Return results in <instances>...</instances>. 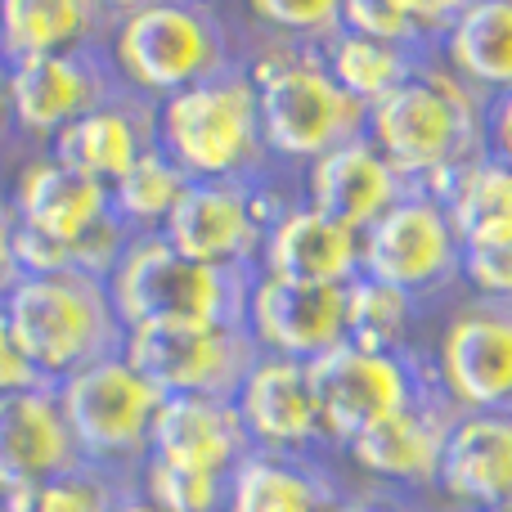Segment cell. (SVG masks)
<instances>
[{
	"instance_id": "6da1fadb",
	"label": "cell",
	"mask_w": 512,
	"mask_h": 512,
	"mask_svg": "<svg viewBox=\"0 0 512 512\" xmlns=\"http://www.w3.org/2000/svg\"><path fill=\"white\" fill-rule=\"evenodd\" d=\"M369 140L409 180L441 198L468 162L486 158V99L432 59L418 77L369 108Z\"/></svg>"
},
{
	"instance_id": "7a4b0ae2",
	"label": "cell",
	"mask_w": 512,
	"mask_h": 512,
	"mask_svg": "<svg viewBox=\"0 0 512 512\" xmlns=\"http://www.w3.org/2000/svg\"><path fill=\"white\" fill-rule=\"evenodd\" d=\"M0 306L32 369L54 387L90 364L122 355L131 337L113 306L108 279L81 270L23 274Z\"/></svg>"
},
{
	"instance_id": "3957f363",
	"label": "cell",
	"mask_w": 512,
	"mask_h": 512,
	"mask_svg": "<svg viewBox=\"0 0 512 512\" xmlns=\"http://www.w3.org/2000/svg\"><path fill=\"white\" fill-rule=\"evenodd\" d=\"M248 68L270 158L310 167L324 153L369 135V108L337 86L315 45L274 41Z\"/></svg>"
},
{
	"instance_id": "277c9868",
	"label": "cell",
	"mask_w": 512,
	"mask_h": 512,
	"mask_svg": "<svg viewBox=\"0 0 512 512\" xmlns=\"http://www.w3.org/2000/svg\"><path fill=\"white\" fill-rule=\"evenodd\" d=\"M261 270H221L176 252L162 234H135L108 274L126 333L162 324H248V297Z\"/></svg>"
},
{
	"instance_id": "5b68a950",
	"label": "cell",
	"mask_w": 512,
	"mask_h": 512,
	"mask_svg": "<svg viewBox=\"0 0 512 512\" xmlns=\"http://www.w3.org/2000/svg\"><path fill=\"white\" fill-rule=\"evenodd\" d=\"M158 144L189 180L270 176L261 104L248 63H230L203 86H189L158 104Z\"/></svg>"
},
{
	"instance_id": "8992f818",
	"label": "cell",
	"mask_w": 512,
	"mask_h": 512,
	"mask_svg": "<svg viewBox=\"0 0 512 512\" xmlns=\"http://www.w3.org/2000/svg\"><path fill=\"white\" fill-rule=\"evenodd\" d=\"M108 59L135 95L162 104L180 90L212 81L216 72L239 63V54L212 0H162L117 18Z\"/></svg>"
},
{
	"instance_id": "52a82bcc",
	"label": "cell",
	"mask_w": 512,
	"mask_h": 512,
	"mask_svg": "<svg viewBox=\"0 0 512 512\" xmlns=\"http://www.w3.org/2000/svg\"><path fill=\"white\" fill-rule=\"evenodd\" d=\"M9 203H14V216L23 230L63 243L72 252V270L95 274V279H108L135 239L117 221L108 185L72 171L50 149H41L36 158L23 162Z\"/></svg>"
},
{
	"instance_id": "ba28073f",
	"label": "cell",
	"mask_w": 512,
	"mask_h": 512,
	"mask_svg": "<svg viewBox=\"0 0 512 512\" xmlns=\"http://www.w3.org/2000/svg\"><path fill=\"white\" fill-rule=\"evenodd\" d=\"M59 400L81 445V459L140 481L144 463H149L153 423H158L167 396L126 360V351L59 382Z\"/></svg>"
},
{
	"instance_id": "9c48e42d",
	"label": "cell",
	"mask_w": 512,
	"mask_h": 512,
	"mask_svg": "<svg viewBox=\"0 0 512 512\" xmlns=\"http://www.w3.org/2000/svg\"><path fill=\"white\" fill-rule=\"evenodd\" d=\"M310 382L319 391L328 441L346 450L373 423L427 396L441 378H436V364H427L418 351H369V346L342 342L310 360Z\"/></svg>"
},
{
	"instance_id": "30bf717a",
	"label": "cell",
	"mask_w": 512,
	"mask_h": 512,
	"mask_svg": "<svg viewBox=\"0 0 512 512\" xmlns=\"http://www.w3.org/2000/svg\"><path fill=\"white\" fill-rule=\"evenodd\" d=\"M288 198L270 185V176L239 180H189L185 198L176 203L171 221L162 225V239L176 252L194 256L221 270H256L261 243Z\"/></svg>"
},
{
	"instance_id": "8fae6325",
	"label": "cell",
	"mask_w": 512,
	"mask_h": 512,
	"mask_svg": "<svg viewBox=\"0 0 512 512\" xmlns=\"http://www.w3.org/2000/svg\"><path fill=\"white\" fill-rule=\"evenodd\" d=\"M126 360L162 396L239 400L243 382L261 360L248 324H162L126 337Z\"/></svg>"
},
{
	"instance_id": "7c38bea8",
	"label": "cell",
	"mask_w": 512,
	"mask_h": 512,
	"mask_svg": "<svg viewBox=\"0 0 512 512\" xmlns=\"http://www.w3.org/2000/svg\"><path fill=\"white\" fill-rule=\"evenodd\" d=\"M360 274L409 297L427 301L463 279V239L454 230L450 207L436 194L409 189L369 234L360 248Z\"/></svg>"
},
{
	"instance_id": "4fadbf2b",
	"label": "cell",
	"mask_w": 512,
	"mask_h": 512,
	"mask_svg": "<svg viewBox=\"0 0 512 512\" xmlns=\"http://www.w3.org/2000/svg\"><path fill=\"white\" fill-rule=\"evenodd\" d=\"M9 68V63H5ZM122 72L108 59V45L54 59H27L9 68V99H14V126L27 144L50 149L54 135H63L72 122L90 117L95 108L126 95Z\"/></svg>"
},
{
	"instance_id": "5bb4252c",
	"label": "cell",
	"mask_w": 512,
	"mask_h": 512,
	"mask_svg": "<svg viewBox=\"0 0 512 512\" xmlns=\"http://www.w3.org/2000/svg\"><path fill=\"white\" fill-rule=\"evenodd\" d=\"M436 378L463 414L512 409V301L472 297L436 346Z\"/></svg>"
},
{
	"instance_id": "9a60e30c",
	"label": "cell",
	"mask_w": 512,
	"mask_h": 512,
	"mask_svg": "<svg viewBox=\"0 0 512 512\" xmlns=\"http://www.w3.org/2000/svg\"><path fill=\"white\" fill-rule=\"evenodd\" d=\"M463 409L445 396V387L436 382L427 396H418L414 405L396 409L391 418L373 423L364 436H355L346 445L351 463L360 472H369L373 481L396 490H436L441 486V463L450 432L459 423Z\"/></svg>"
},
{
	"instance_id": "2e32d148",
	"label": "cell",
	"mask_w": 512,
	"mask_h": 512,
	"mask_svg": "<svg viewBox=\"0 0 512 512\" xmlns=\"http://www.w3.org/2000/svg\"><path fill=\"white\" fill-rule=\"evenodd\" d=\"M248 333L261 355L319 360L346 342V283H288L256 274L248 297Z\"/></svg>"
},
{
	"instance_id": "e0dca14e",
	"label": "cell",
	"mask_w": 512,
	"mask_h": 512,
	"mask_svg": "<svg viewBox=\"0 0 512 512\" xmlns=\"http://www.w3.org/2000/svg\"><path fill=\"white\" fill-rule=\"evenodd\" d=\"M81 445L63 414L59 387L0 396V504L81 468Z\"/></svg>"
},
{
	"instance_id": "ac0fdd59",
	"label": "cell",
	"mask_w": 512,
	"mask_h": 512,
	"mask_svg": "<svg viewBox=\"0 0 512 512\" xmlns=\"http://www.w3.org/2000/svg\"><path fill=\"white\" fill-rule=\"evenodd\" d=\"M239 418L248 427L252 445L265 454H319L337 450L328 441L319 391L310 382V364L261 355L239 391Z\"/></svg>"
},
{
	"instance_id": "d6986e66",
	"label": "cell",
	"mask_w": 512,
	"mask_h": 512,
	"mask_svg": "<svg viewBox=\"0 0 512 512\" xmlns=\"http://www.w3.org/2000/svg\"><path fill=\"white\" fill-rule=\"evenodd\" d=\"M256 454L248 427L234 400H203V396H167L158 423H153L149 463L189 472L230 477Z\"/></svg>"
},
{
	"instance_id": "ffe728a7",
	"label": "cell",
	"mask_w": 512,
	"mask_h": 512,
	"mask_svg": "<svg viewBox=\"0 0 512 512\" xmlns=\"http://www.w3.org/2000/svg\"><path fill=\"white\" fill-rule=\"evenodd\" d=\"M405 194L409 180L391 167L387 153L369 135L324 153L306 167V203L333 221L351 225L355 234H369Z\"/></svg>"
},
{
	"instance_id": "44dd1931",
	"label": "cell",
	"mask_w": 512,
	"mask_h": 512,
	"mask_svg": "<svg viewBox=\"0 0 512 512\" xmlns=\"http://www.w3.org/2000/svg\"><path fill=\"white\" fill-rule=\"evenodd\" d=\"M364 234L310 203H288L261 243L256 270L288 283H351L360 274Z\"/></svg>"
},
{
	"instance_id": "7402d4cb",
	"label": "cell",
	"mask_w": 512,
	"mask_h": 512,
	"mask_svg": "<svg viewBox=\"0 0 512 512\" xmlns=\"http://www.w3.org/2000/svg\"><path fill=\"white\" fill-rule=\"evenodd\" d=\"M436 490L463 512H512V409L459 414Z\"/></svg>"
},
{
	"instance_id": "603a6c76",
	"label": "cell",
	"mask_w": 512,
	"mask_h": 512,
	"mask_svg": "<svg viewBox=\"0 0 512 512\" xmlns=\"http://www.w3.org/2000/svg\"><path fill=\"white\" fill-rule=\"evenodd\" d=\"M153 144H158V104L126 90L113 104L95 108L90 117L72 122L63 135H54L50 153L59 162H68L72 171H81V176L113 185Z\"/></svg>"
},
{
	"instance_id": "cb8c5ba5",
	"label": "cell",
	"mask_w": 512,
	"mask_h": 512,
	"mask_svg": "<svg viewBox=\"0 0 512 512\" xmlns=\"http://www.w3.org/2000/svg\"><path fill=\"white\" fill-rule=\"evenodd\" d=\"M113 23L104 0H0V63L95 50L108 45Z\"/></svg>"
},
{
	"instance_id": "d4e9b609",
	"label": "cell",
	"mask_w": 512,
	"mask_h": 512,
	"mask_svg": "<svg viewBox=\"0 0 512 512\" xmlns=\"http://www.w3.org/2000/svg\"><path fill=\"white\" fill-rule=\"evenodd\" d=\"M346 490L328 472L324 454L256 450L230 486L225 512H342Z\"/></svg>"
},
{
	"instance_id": "484cf974",
	"label": "cell",
	"mask_w": 512,
	"mask_h": 512,
	"mask_svg": "<svg viewBox=\"0 0 512 512\" xmlns=\"http://www.w3.org/2000/svg\"><path fill=\"white\" fill-rule=\"evenodd\" d=\"M324 68L333 72V81L351 99H360L364 108H373L378 99H387L391 90H400L409 77L432 63V45H405V41H382V36H364L342 27L337 36H328L324 45H315Z\"/></svg>"
},
{
	"instance_id": "4316f807",
	"label": "cell",
	"mask_w": 512,
	"mask_h": 512,
	"mask_svg": "<svg viewBox=\"0 0 512 512\" xmlns=\"http://www.w3.org/2000/svg\"><path fill=\"white\" fill-rule=\"evenodd\" d=\"M441 63L481 99L512 90V0H477L436 45Z\"/></svg>"
},
{
	"instance_id": "83f0119b",
	"label": "cell",
	"mask_w": 512,
	"mask_h": 512,
	"mask_svg": "<svg viewBox=\"0 0 512 512\" xmlns=\"http://www.w3.org/2000/svg\"><path fill=\"white\" fill-rule=\"evenodd\" d=\"M441 203L450 207L463 248H481V243L508 239L512 234V162L495 158V153L468 162V167L450 180Z\"/></svg>"
},
{
	"instance_id": "f1b7e54d",
	"label": "cell",
	"mask_w": 512,
	"mask_h": 512,
	"mask_svg": "<svg viewBox=\"0 0 512 512\" xmlns=\"http://www.w3.org/2000/svg\"><path fill=\"white\" fill-rule=\"evenodd\" d=\"M418 297L378 283L369 274H355L346 283V342L369 351H418Z\"/></svg>"
},
{
	"instance_id": "f546056e",
	"label": "cell",
	"mask_w": 512,
	"mask_h": 512,
	"mask_svg": "<svg viewBox=\"0 0 512 512\" xmlns=\"http://www.w3.org/2000/svg\"><path fill=\"white\" fill-rule=\"evenodd\" d=\"M185 189H189V176L171 162V153L162 144H153L122 180L108 185V198H113L117 221L131 234H158L171 221L176 203L185 198Z\"/></svg>"
},
{
	"instance_id": "4dcf8cb0",
	"label": "cell",
	"mask_w": 512,
	"mask_h": 512,
	"mask_svg": "<svg viewBox=\"0 0 512 512\" xmlns=\"http://www.w3.org/2000/svg\"><path fill=\"white\" fill-rule=\"evenodd\" d=\"M140 481L117 477L108 468L81 463V468L63 472V477L45 481L41 490H27L18 499H5V512H113L126 495H135Z\"/></svg>"
},
{
	"instance_id": "1f68e13d",
	"label": "cell",
	"mask_w": 512,
	"mask_h": 512,
	"mask_svg": "<svg viewBox=\"0 0 512 512\" xmlns=\"http://www.w3.org/2000/svg\"><path fill=\"white\" fill-rule=\"evenodd\" d=\"M248 14L274 41L288 45H324L342 32L346 0H248Z\"/></svg>"
},
{
	"instance_id": "d6a6232c",
	"label": "cell",
	"mask_w": 512,
	"mask_h": 512,
	"mask_svg": "<svg viewBox=\"0 0 512 512\" xmlns=\"http://www.w3.org/2000/svg\"><path fill=\"white\" fill-rule=\"evenodd\" d=\"M230 486H234L230 477L167 468V463H144V472H140V490L162 512H225Z\"/></svg>"
},
{
	"instance_id": "836d02e7",
	"label": "cell",
	"mask_w": 512,
	"mask_h": 512,
	"mask_svg": "<svg viewBox=\"0 0 512 512\" xmlns=\"http://www.w3.org/2000/svg\"><path fill=\"white\" fill-rule=\"evenodd\" d=\"M463 279L472 283L477 297L512 301V234L481 248H463Z\"/></svg>"
},
{
	"instance_id": "e575fe53",
	"label": "cell",
	"mask_w": 512,
	"mask_h": 512,
	"mask_svg": "<svg viewBox=\"0 0 512 512\" xmlns=\"http://www.w3.org/2000/svg\"><path fill=\"white\" fill-rule=\"evenodd\" d=\"M342 27L364 36H382V41H405V45H427L418 41V32L405 23V14L396 9V0H346Z\"/></svg>"
},
{
	"instance_id": "d590c367",
	"label": "cell",
	"mask_w": 512,
	"mask_h": 512,
	"mask_svg": "<svg viewBox=\"0 0 512 512\" xmlns=\"http://www.w3.org/2000/svg\"><path fill=\"white\" fill-rule=\"evenodd\" d=\"M468 5H477V0H396V9L405 14V23L414 27L418 41H427L432 50L445 41V32L459 23Z\"/></svg>"
},
{
	"instance_id": "8d00e7d4",
	"label": "cell",
	"mask_w": 512,
	"mask_h": 512,
	"mask_svg": "<svg viewBox=\"0 0 512 512\" xmlns=\"http://www.w3.org/2000/svg\"><path fill=\"white\" fill-rule=\"evenodd\" d=\"M27 387H54V382H45L41 373L32 369V360L23 355L14 328H9L5 306H0V396H9V391H27Z\"/></svg>"
},
{
	"instance_id": "74e56055",
	"label": "cell",
	"mask_w": 512,
	"mask_h": 512,
	"mask_svg": "<svg viewBox=\"0 0 512 512\" xmlns=\"http://www.w3.org/2000/svg\"><path fill=\"white\" fill-rule=\"evenodd\" d=\"M18 279H23V265H18V216L14 203L0 194V301Z\"/></svg>"
},
{
	"instance_id": "f35d334b",
	"label": "cell",
	"mask_w": 512,
	"mask_h": 512,
	"mask_svg": "<svg viewBox=\"0 0 512 512\" xmlns=\"http://www.w3.org/2000/svg\"><path fill=\"white\" fill-rule=\"evenodd\" d=\"M486 149L512 162V90L486 99Z\"/></svg>"
},
{
	"instance_id": "ab89813d",
	"label": "cell",
	"mask_w": 512,
	"mask_h": 512,
	"mask_svg": "<svg viewBox=\"0 0 512 512\" xmlns=\"http://www.w3.org/2000/svg\"><path fill=\"white\" fill-rule=\"evenodd\" d=\"M342 512H414V508L400 504L396 495H346Z\"/></svg>"
},
{
	"instance_id": "60d3db41",
	"label": "cell",
	"mask_w": 512,
	"mask_h": 512,
	"mask_svg": "<svg viewBox=\"0 0 512 512\" xmlns=\"http://www.w3.org/2000/svg\"><path fill=\"white\" fill-rule=\"evenodd\" d=\"M14 135H18V126H14V99H9V68L0 63V149H5Z\"/></svg>"
},
{
	"instance_id": "b9f144b4",
	"label": "cell",
	"mask_w": 512,
	"mask_h": 512,
	"mask_svg": "<svg viewBox=\"0 0 512 512\" xmlns=\"http://www.w3.org/2000/svg\"><path fill=\"white\" fill-rule=\"evenodd\" d=\"M113 512H162V508L153 504V499L144 495V490H135V495H126V499H122V504H117Z\"/></svg>"
},
{
	"instance_id": "7bdbcfd3",
	"label": "cell",
	"mask_w": 512,
	"mask_h": 512,
	"mask_svg": "<svg viewBox=\"0 0 512 512\" xmlns=\"http://www.w3.org/2000/svg\"><path fill=\"white\" fill-rule=\"evenodd\" d=\"M149 5H162V0H104V9H108L113 18L135 14V9H149Z\"/></svg>"
},
{
	"instance_id": "ee69618b",
	"label": "cell",
	"mask_w": 512,
	"mask_h": 512,
	"mask_svg": "<svg viewBox=\"0 0 512 512\" xmlns=\"http://www.w3.org/2000/svg\"><path fill=\"white\" fill-rule=\"evenodd\" d=\"M0 512H5V508H0Z\"/></svg>"
}]
</instances>
